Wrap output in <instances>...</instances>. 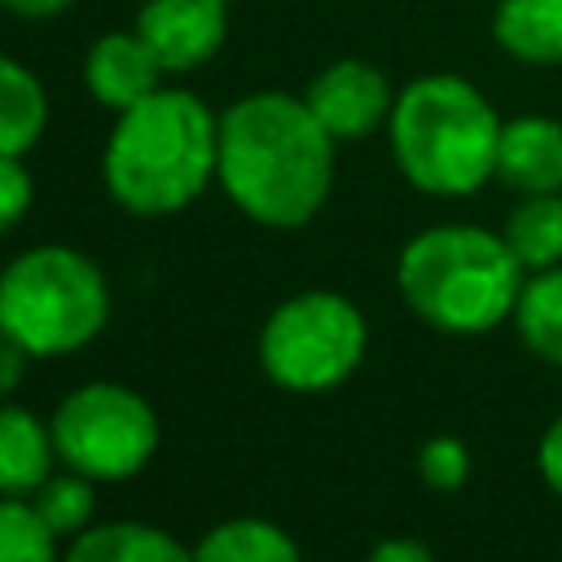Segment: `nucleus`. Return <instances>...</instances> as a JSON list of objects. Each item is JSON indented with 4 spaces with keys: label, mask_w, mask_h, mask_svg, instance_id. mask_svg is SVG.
<instances>
[{
    "label": "nucleus",
    "mask_w": 562,
    "mask_h": 562,
    "mask_svg": "<svg viewBox=\"0 0 562 562\" xmlns=\"http://www.w3.org/2000/svg\"><path fill=\"white\" fill-rule=\"evenodd\" d=\"M53 426L26 404H0V496H35L53 474Z\"/></svg>",
    "instance_id": "12"
},
{
    "label": "nucleus",
    "mask_w": 562,
    "mask_h": 562,
    "mask_svg": "<svg viewBox=\"0 0 562 562\" xmlns=\"http://www.w3.org/2000/svg\"><path fill=\"white\" fill-rule=\"evenodd\" d=\"M536 465L544 474V483L562 496V417L540 435V448H536Z\"/></svg>",
    "instance_id": "24"
},
{
    "label": "nucleus",
    "mask_w": 562,
    "mask_h": 562,
    "mask_svg": "<svg viewBox=\"0 0 562 562\" xmlns=\"http://www.w3.org/2000/svg\"><path fill=\"white\" fill-rule=\"evenodd\" d=\"M364 351L369 321L338 290H299L259 325V369L290 395H325L342 386Z\"/></svg>",
    "instance_id": "6"
},
{
    "label": "nucleus",
    "mask_w": 562,
    "mask_h": 562,
    "mask_svg": "<svg viewBox=\"0 0 562 562\" xmlns=\"http://www.w3.org/2000/svg\"><path fill=\"white\" fill-rule=\"evenodd\" d=\"M492 40L522 66H562V0H496Z\"/></svg>",
    "instance_id": "14"
},
{
    "label": "nucleus",
    "mask_w": 562,
    "mask_h": 562,
    "mask_svg": "<svg viewBox=\"0 0 562 562\" xmlns=\"http://www.w3.org/2000/svg\"><path fill=\"white\" fill-rule=\"evenodd\" d=\"M505 246L522 263V272L562 263V193H527L501 228Z\"/></svg>",
    "instance_id": "17"
},
{
    "label": "nucleus",
    "mask_w": 562,
    "mask_h": 562,
    "mask_svg": "<svg viewBox=\"0 0 562 562\" xmlns=\"http://www.w3.org/2000/svg\"><path fill=\"white\" fill-rule=\"evenodd\" d=\"M505 119L461 75H417L395 92L386 140L400 176L430 198H470L496 180Z\"/></svg>",
    "instance_id": "3"
},
{
    "label": "nucleus",
    "mask_w": 562,
    "mask_h": 562,
    "mask_svg": "<svg viewBox=\"0 0 562 562\" xmlns=\"http://www.w3.org/2000/svg\"><path fill=\"white\" fill-rule=\"evenodd\" d=\"M496 180L527 193H562V123L549 114H514L501 127Z\"/></svg>",
    "instance_id": "11"
},
{
    "label": "nucleus",
    "mask_w": 562,
    "mask_h": 562,
    "mask_svg": "<svg viewBox=\"0 0 562 562\" xmlns=\"http://www.w3.org/2000/svg\"><path fill=\"white\" fill-rule=\"evenodd\" d=\"M9 13H18V18H31V22H40V18H57V13H66L75 0H0Z\"/></svg>",
    "instance_id": "26"
},
{
    "label": "nucleus",
    "mask_w": 562,
    "mask_h": 562,
    "mask_svg": "<svg viewBox=\"0 0 562 562\" xmlns=\"http://www.w3.org/2000/svg\"><path fill=\"white\" fill-rule=\"evenodd\" d=\"M395 285L422 325L439 334H487L514 316L522 263L492 228L435 224L404 241Z\"/></svg>",
    "instance_id": "4"
},
{
    "label": "nucleus",
    "mask_w": 562,
    "mask_h": 562,
    "mask_svg": "<svg viewBox=\"0 0 562 562\" xmlns=\"http://www.w3.org/2000/svg\"><path fill=\"white\" fill-rule=\"evenodd\" d=\"M364 562H435V553L422 544V540H408V536H391V540H378Z\"/></svg>",
    "instance_id": "25"
},
{
    "label": "nucleus",
    "mask_w": 562,
    "mask_h": 562,
    "mask_svg": "<svg viewBox=\"0 0 562 562\" xmlns=\"http://www.w3.org/2000/svg\"><path fill=\"white\" fill-rule=\"evenodd\" d=\"M215 162L220 114L189 88H154L110 127L101 180L127 215L162 220L206 193Z\"/></svg>",
    "instance_id": "2"
},
{
    "label": "nucleus",
    "mask_w": 562,
    "mask_h": 562,
    "mask_svg": "<svg viewBox=\"0 0 562 562\" xmlns=\"http://www.w3.org/2000/svg\"><path fill=\"white\" fill-rule=\"evenodd\" d=\"M48 127V92L35 70L0 53V154L26 158Z\"/></svg>",
    "instance_id": "16"
},
{
    "label": "nucleus",
    "mask_w": 562,
    "mask_h": 562,
    "mask_svg": "<svg viewBox=\"0 0 562 562\" xmlns=\"http://www.w3.org/2000/svg\"><path fill=\"white\" fill-rule=\"evenodd\" d=\"M31 505L40 509V518L66 540H75L79 531H88L97 522V483L88 474H75V470H53L40 492L31 496Z\"/></svg>",
    "instance_id": "19"
},
{
    "label": "nucleus",
    "mask_w": 562,
    "mask_h": 562,
    "mask_svg": "<svg viewBox=\"0 0 562 562\" xmlns=\"http://www.w3.org/2000/svg\"><path fill=\"white\" fill-rule=\"evenodd\" d=\"M162 61L154 57V48L132 31H110L101 35L88 57H83V83L92 92L97 105L123 114L127 105L145 101L154 88H162Z\"/></svg>",
    "instance_id": "10"
},
{
    "label": "nucleus",
    "mask_w": 562,
    "mask_h": 562,
    "mask_svg": "<svg viewBox=\"0 0 562 562\" xmlns=\"http://www.w3.org/2000/svg\"><path fill=\"white\" fill-rule=\"evenodd\" d=\"M518 338L549 364H562V268H540L522 277L514 303Z\"/></svg>",
    "instance_id": "18"
},
{
    "label": "nucleus",
    "mask_w": 562,
    "mask_h": 562,
    "mask_svg": "<svg viewBox=\"0 0 562 562\" xmlns=\"http://www.w3.org/2000/svg\"><path fill=\"white\" fill-rule=\"evenodd\" d=\"M57 465L88 474L92 483H123L136 479L162 439L154 404L127 382H83L66 391L48 417Z\"/></svg>",
    "instance_id": "7"
},
{
    "label": "nucleus",
    "mask_w": 562,
    "mask_h": 562,
    "mask_svg": "<svg viewBox=\"0 0 562 562\" xmlns=\"http://www.w3.org/2000/svg\"><path fill=\"white\" fill-rule=\"evenodd\" d=\"M136 35L154 48L167 75L198 70L228 35V0H145L136 13Z\"/></svg>",
    "instance_id": "9"
},
{
    "label": "nucleus",
    "mask_w": 562,
    "mask_h": 562,
    "mask_svg": "<svg viewBox=\"0 0 562 562\" xmlns=\"http://www.w3.org/2000/svg\"><path fill=\"white\" fill-rule=\"evenodd\" d=\"M303 101L334 140H364L378 127H386L391 105H395V88L373 61L338 57L307 79Z\"/></svg>",
    "instance_id": "8"
},
{
    "label": "nucleus",
    "mask_w": 562,
    "mask_h": 562,
    "mask_svg": "<svg viewBox=\"0 0 562 562\" xmlns=\"http://www.w3.org/2000/svg\"><path fill=\"white\" fill-rule=\"evenodd\" d=\"M189 549H193V562H303L299 540L281 522L259 514L224 518L211 531H202L198 544Z\"/></svg>",
    "instance_id": "15"
},
{
    "label": "nucleus",
    "mask_w": 562,
    "mask_h": 562,
    "mask_svg": "<svg viewBox=\"0 0 562 562\" xmlns=\"http://www.w3.org/2000/svg\"><path fill=\"white\" fill-rule=\"evenodd\" d=\"M334 136L290 92H250L220 114L215 184L263 228H303L334 189Z\"/></svg>",
    "instance_id": "1"
},
{
    "label": "nucleus",
    "mask_w": 562,
    "mask_h": 562,
    "mask_svg": "<svg viewBox=\"0 0 562 562\" xmlns=\"http://www.w3.org/2000/svg\"><path fill=\"white\" fill-rule=\"evenodd\" d=\"M417 474L435 492H457L470 479V452H465V443L452 439V435L426 439L422 452H417Z\"/></svg>",
    "instance_id": "21"
},
{
    "label": "nucleus",
    "mask_w": 562,
    "mask_h": 562,
    "mask_svg": "<svg viewBox=\"0 0 562 562\" xmlns=\"http://www.w3.org/2000/svg\"><path fill=\"white\" fill-rule=\"evenodd\" d=\"M61 562H193V549L180 544L158 522L114 518V522H92L88 531L66 540Z\"/></svg>",
    "instance_id": "13"
},
{
    "label": "nucleus",
    "mask_w": 562,
    "mask_h": 562,
    "mask_svg": "<svg viewBox=\"0 0 562 562\" xmlns=\"http://www.w3.org/2000/svg\"><path fill=\"white\" fill-rule=\"evenodd\" d=\"M110 325V281L97 259L48 241L0 268V329L31 360H61L97 342Z\"/></svg>",
    "instance_id": "5"
},
{
    "label": "nucleus",
    "mask_w": 562,
    "mask_h": 562,
    "mask_svg": "<svg viewBox=\"0 0 562 562\" xmlns=\"http://www.w3.org/2000/svg\"><path fill=\"white\" fill-rule=\"evenodd\" d=\"M26 364H31V351L22 342H13L4 329H0V404L13 400L26 382Z\"/></svg>",
    "instance_id": "23"
},
{
    "label": "nucleus",
    "mask_w": 562,
    "mask_h": 562,
    "mask_svg": "<svg viewBox=\"0 0 562 562\" xmlns=\"http://www.w3.org/2000/svg\"><path fill=\"white\" fill-rule=\"evenodd\" d=\"M31 202H35V180H31L26 162L13 154H0V233L18 228L31 211Z\"/></svg>",
    "instance_id": "22"
},
{
    "label": "nucleus",
    "mask_w": 562,
    "mask_h": 562,
    "mask_svg": "<svg viewBox=\"0 0 562 562\" xmlns=\"http://www.w3.org/2000/svg\"><path fill=\"white\" fill-rule=\"evenodd\" d=\"M61 549L31 496H0V562H61Z\"/></svg>",
    "instance_id": "20"
}]
</instances>
